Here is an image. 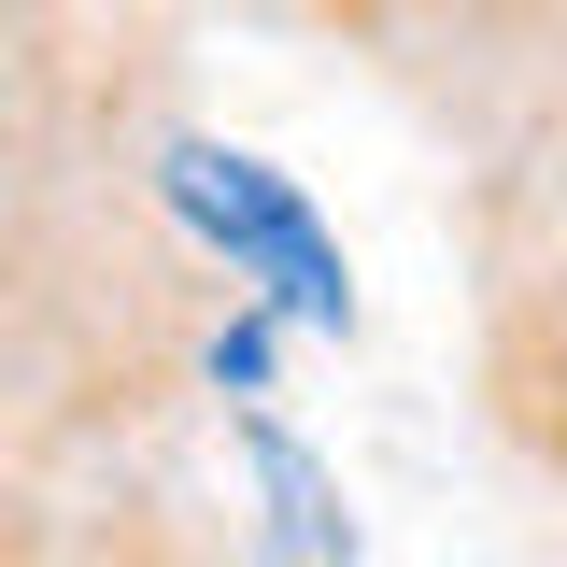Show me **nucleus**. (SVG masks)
Instances as JSON below:
<instances>
[{"instance_id":"nucleus-2","label":"nucleus","mask_w":567,"mask_h":567,"mask_svg":"<svg viewBox=\"0 0 567 567\" xmlns=\"http://www.w3.org/2000/svg\"><path fill=\"white\" fill-rule=\"evenodd\" d=\"M156 199H171V227L199 241V270L256 284V298H270V312H298V327H354V270H341V241L312 227V199L284 185L270 156L171 128V142H156Z\"/></svg>"},{"instance_id":"nucleus-4","label":"nucleus","mask_w":567,"mask_h":567,"mask_svg":"<svg viewBox=\"0 0 567 567\" xmlns=\"http://www.w3.org/2000/svg\"><path fill=\"white\" fill-rule=\"evenodd\" d=\"M256 14H270V0H256Z\"/></svg>"},{"instance_id":"nucleus-1","label":"nucleus","mask_w":567,"mask_h":567,"mask_svg":"<svg viewBox=\"0 0 567 567\" xmlns=\"http://www.w3.org/2000/svg\"><path fill=\"white\" fill-rule=\"evenodd\" d=\"M298 29H327L341 58H369L398 100H425L468 142L554 128V58H567V0H270Z\"/></svg>"},{"instance_id":"nucleus-3","label":"nucleus","mask_w":567,"mask_h":567,"mask_svg":"<svg viewBox=\"0 0 567 567\" xmlns=\"http://www.w3.org/2000/svg\"><path fill=\"white\" fill-rule=\"evenodd\" d=\"M241 454H256V483H270V539H284V554H298V567H354L341 483H327V468H312V454H298L270 412H241Z\"/></svg>"}]
</instances>
